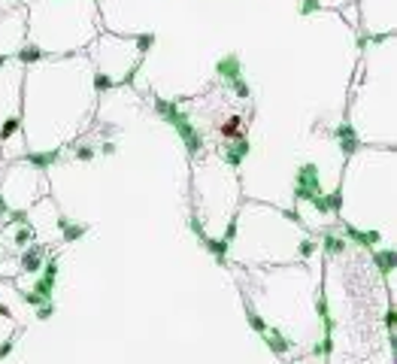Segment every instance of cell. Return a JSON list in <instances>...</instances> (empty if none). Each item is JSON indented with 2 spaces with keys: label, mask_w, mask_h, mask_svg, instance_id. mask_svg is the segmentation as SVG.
Listing matches in <instances>:
<instances>
[{
  "label": "cell",
  "mask_w": 397,
  "mask_h": 364,
  "mask_svg": "<svg viewBox=\"0 0 397 364\" xmlns=\"http://www.w3.org/2000/svg\"><path fill=\"white\" fill-rule=\"evenodd\" d=\"M158 113H161L176 131H179V137L185 140V146H188V152L191 155H197L200 152V137H197V131H194V125L188 122V116L182 113L179 106H173V103H164V100H158Z\"/></svg>",
  "instance_id": "1"
},
{
  "label": "cell",
  "mask_w": 397,
  "mask_h": 364,
  "mask_svg": "<svg viewBox=\"0 0 397 364\" xmlns=\"http://www.w3.org/2000/svg\"><path fill=\"white\" fill-rule=\"evenodd\" d=\"M294 194L300 200H312L315 194H319V170H315V164H303L297 170V188Z\"/></svg>",
  "instance_id": "2"
},
{
  "label": "cell",
  "mask_w": 397,
  "mask_h": 364,
  "mask_svg": "<svg viewBox=\"0 0 397 364\" xmlns=\"http://www.w3.org/2000/svg\"><path fill=\"white\" fill-rule=\"evenodd\" d=\"M218 76L230 79V82L236 85V91H240V94H249V88H246V85H243V79H240V58H236V55H227V58H221V61H218Z\"/></svg>",
  "instance_id": "3"
},
{
  "label": "cell",
  "mask_w": 397,
  "mask_h": 364,
  "mask_svg": "<svg viewBox=\"0 0 397 364\" xmlns=\"http://www.w3.org/2000/svg\"><path fill=\"white\" fill-rule=\"evenodd\" d=\"M55 276H58V261H49V264H46L43 279L36 282V295L43 298V301H49V295H52V288H55Z\"/></svg>",
  "instance_id": "4"
},
{
  "label": "cell",
  "mask_w": 397,
  "mask_h": 364,
  "mask_svg": "<svg viewBox=\"0 0 397 364\" xmlns=\"http://www.w3.org/2000/svg\"><path fill=\"white\" fill-rule=\"evenodd\" d=\"M373 261H376L379 273L388 276V273L394 270V264H397V255H394V252H376V255H373Z\"/></svg>",
  "instance_id": "5"
},
{
  "label": "cell",
  "mask_w": 397,
  "mask_h": 364,
  "mask_svg": "<svg viewBox=\"0 0 397 364\" xmlns=\"http://www.w3.org/2000/svg\"><path fill=\"white\" fill-rule=\"evenodd\" d=\"M337 137H340V143H343V149H346V155H352L355 149H358V137H355V131H352L349 125H343V128L337 131Z\"/></svg>",
  "instance_id": "6"
},
{
  "label": "cell",
  "mask_w": 397,
  "mask_h": 364,
  "mask_svg": "<svg viewBox=\"0 0 397 364\" xmlns=\"http://www.w3.org/2000/svg\"><path fill=\"white\" fill-rule=\"evenodd\" d=\"M243 155H249V140H240V143H236L233 149L227 152V164H230V167H240Z\"/></svg>",
  "instance_id": "7"
},
{
  "label": "cell",
  "mask_w": 397,
  "mask_h": 364,
  "mask_svg": "<svg viewBox=\"0 0 397 364\" xmlns=\"http://www.w3.org/2000/svg\"><path fill=\"white\" fill-rule=\"evenodd\" d=\"M346 237H352L355 243H361V246H373V243L379 240V234H361L358 228H352V225L346 228Z\"/></svg>",
  "instance_id": "8"
},
{
  "label": "cell",
  "mask_w": 397,
  "mask_h": 364,
  "mask_svg": "<svg viewBox=\"0 0 397 364\" xmlns=\"http://www.w3.org/2000/svg\"><path fill=\"white\" fill-rule=\"evenodd\" d=\"M58 155H61L58 149H55V152H36V155H30V164H33V167H49V164L58 161Z\"/></svg>",
  "instance_id": "9"
},
{
  "label": "cell",
  "mask_w": 397,
  "mask_h": 364,
  "mask_svg": "<svg viewBox=\"0 0 397 364\" xmlns=\"http://www.w3.org/2000/svg\"><path fill=\"white\" fill-rule=\"evenodd\" d=\"M203 243L209 246V252L215 255L218 261H224V255H227V240H206V237H203Z\"/></svg>",
  "instance_id": "10"
},
{
  "label": "cell",
  "mask_w": 397,
  "mask_h": 364,
  "mask_svg": "<svg viewBox=\"0 0 397 364\" xmlns=\"http://www.w3.org/2000/svg\"><path fill=\"white\" fill-rule=\"evenodd\" d=\"M61 228L67 231V234H64L67 240H76V237H82V234H85V228H82V225H67V218H61Z\"/></svg>",
  "instance_id": "11"
},
{
  "label": "cell",
  "mask_w": 397,
  "mask_h": 364,
  "mask_svg": "<svg viewBox=\"0 0 397 364\" xmlns=\"http://www.w3.org/2000/svg\"><path fill=\"white\" fill-rule=\"evenodd\" d=\"M24 267L27 270H39V264H43V258H39V252H24Z\"/></svg>",
  "instance_id": "12"
},
{
  "label": "cell",
  "mask_w": 397,
  "mask_h": 364,
  "mask_svg": "<svg viewBox=\"0 0 397 364\" xmlns=\"http://www.w3.org/2000/svg\"><path fill=\"white\" fill-rule=\"evenodd\" d=\"M325 246H328V252H331V255H340V252H343V243H340L337 237H331V234L325 237Z\"/></svg>",
  "instance_id": "13"
},
{
  "label": "cell",
  "mask_w": 397,
  "mask_h": 364,
  "mask_svg": "<svg viewBox=\"0 0 397 364\" xmlns=\"http://www.w3.org/2000/svg\"><path fill=\"white\" fill-rule=\"evenodd\" d=\"M249 322L255 325V331H258V334H267V325L261 322V316H255V313H249Z\"/></svg>",
  "instance_id": "14"
},
{
  "label": "cell",
  "mask_w": 397,
  "mask_h": 364,
  "mask_svg": "<svg viewBox=\"0 0 397 364\" xmlns=\"http://www.w3.org/2000/svg\"><path fill=\"white\" fill-rule=\"evenodd\" d=\"M18 128V119H9L6 125H3V137H12V131Z\"/></svg>",
  "instance_id": "15"
},
{
  "label": "cell",
  "mask_w": 397,
  "mask_h": 364,
  "mask_svg": "<svg viewBox=\"0 0 397 364\" xmlns=\"http://www.w3.org/2000/svg\"><path fill=\"white\" fill-rule=\"evenodd\" d=\"M300 9H303V12L309 15L312 9H319V0H303V6H300Z\"/></svg>",
  "instance_id": "16"
},
{
  "label": "cell",
  "mask_w": 397,
  "mask_h": 364,
  "mask_svg": "<svg viewBox=\"0 0 397 364\" xmlns=\"http://www.w3.org/2000/svg\"><path fill=\"white\" fill-rule=\"evenodd\" d=\"M30 237H33V231H30V228H21V231H18V237H15V240H18V243H27V240H30Z\"/></svg>",
  "instance_id": "17"
},
{
  "label": "cell",
  "mask_w": 397,
  "mask_h": 364,
  "mask_svg": "<svg viewBox=\"0 0 397 364\" xmlns=\"http://www.w3.org/2000/svg\"><path fill=\"white\" fill-rule=\"evenodd\" d=\"M24 301H27L30 307H36V304H43V298H39V295H36V291H33V295H24Z\"/></svg>",
  "instance_id": "18"
},
{
  "label": "cell",
  "mask_w": 397,
  "mask_h": 364,
  "mask_svg": "<svg viewBox=\"0 0 397 364\" xmlns=\"http://www.w3.org/2000/svg\"><path fill=\"white\" fill-rule=\"evenodd\" d=\"M385 325L394 331V325H397V316H394V310H388V316H385Z\"/></svg>",
  "instance_id": "19"
},
{
  "label": "cell",
  "mask_w": 397,
  "mask_h": 364,
  "mask_svg": "<svg viewBox=\"0 0 397 364\" xmlns=\"http://www.w3.org/2000/svg\"><path fill=\"white\" fill-rule=\"evenodd\" d=\"M9 352H12V343H9V340H6V343H3V346H0V358H6V355H9Z\"/></svg>",
  "instance_id": "20"
},
{
  "label": "cell",
  "mask_w": 397,
  "mask_h": 364,
  "mask_svg": "<svg viewBox=\"0 0 397 364\" xmlns=\"http://www.w3.org/2000/svg\"><path fill=\"white\" fill-rule=\"evenodd\" d=\"M21 58H24V61H27V58H39V52H36V49H24Z\"/></svg>",
  "instance_id": "21"
},
{
  "label": "cell",
  "mask_w": 397,
  "mask_h": 364,
  "mask_svg": "<svg viewBox=\"0 0 397 364\" xmlns=\"http://www.w3.org/2000/svg\"><path fill=\"white\" fill-rule=\"evenodd\" d=\"M109 85H112V82H109L106 76H97V88H109Z\"/></svg>",
  "instance_id": "22"
},
{
  "label": "cell",
  "mask_w": 397,
  "mask_h": 364,
  "mask_svg": "<svg viewBox=\"0 0 397 364\" xmlns=\"http://www.w3.org/2000/svg\"><path fill=\"white\" fill-rule=\"evenodd\" d=\"M312 249H315V243H309V240H306V243H303V246H300V252H303V255H309V252H312Z\"/></svg>",
  "instance_id": "23"
},
{
  "label": "cell",
  "mask_w": 397,
  "mask_h": 364,
  "mask_svg": "<svg viewBox=\"0 0 397 364\" xmlns=\"http://www.w3.org/2000/svg\"><path fill=\"white\" fill-rule=\"evenodd\" d=\"M76 155H82V161H88L91 158V149H76Z\"/></svg>",
  "instance_id": "24"
},
{
  "label": "cell",
  "mask_w": 397,
  "mask_h": 364,
  "mask_svg": "<svg viewBox=\"0 0 397 364\" xmlns=\"http://www.w3.org/2000/svg\"><path fill=\"white\" fill-rule=\"evenodd\" d=\"M0 212H6V203H3V197H0Z\"/></svg>",
  "instance_id": "25"
},
{
  "label": "cell",
  "mask_w": 397,
  "mask_h": 364,
  "mask_svg": "<svg viewBox=\"0 0 397 364\" xmlns=\"http://www.w3.org/2000/svg\"><path fill=\"white\" fill-rule=\"evenodd\" d=\"M0 316H9V310H6V307H0Z\"/></svg>",
  "instance_id": "26"
}]
</instances>
